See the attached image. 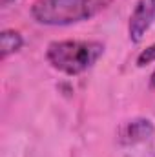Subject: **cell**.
Masks as SVG:
<instances>
[{
  "mask_svg": "<svg viewBox=\"0 0 155 157\" xmlns=\"http://www.w3.org/2000/svg\"><path fill=\"white\" fill-rule=\"evenodd\" d=\"M112 0H35L31 17L42 26H71L93 18Z\"/></svg>",
  "mask_w": 155,
  "mask_h": 157,
  "instance_id": "6da1fadb",
  "label": "cell"
},
{
  "mask_svg": "<svg viewBox=\"0 0 155 157\" xmlns=\"http://www.w3.org/2000/svg\"><path fill=\"white\" fill-rule=\"evenodd\" d=\"M24 46V39L18 31L15 29H4L0 33V57L7 59L9 55L20 51V48Z\"/></svg>",
  "mask_w": 155,
  "mask_h": 157,
  "instance_id": "5b68a950",
  "label": "cell"
},
{
  "mask_svg": "<svg viewBox=\"0 0 155 157\" xmlns=\"http://www.w3.org/2000/svg\"><path fill=\"white\" fill-rule=\"evenodd\" d=\"M152 62H155V44L148 46L146 49H142L139 53V57H137V66L139 68H144V66H148Z\"/></svg>",
  "mask_w": 155,
  "mask_h": 157,
  "instance_id": "8992f818",
  "label": "cell"
},
{
  "mask_svg": "<svg viewBox=\"0 0 155 157\" xmlns=\"http://www.w3.org/2000/svg\"><path fill=\"white\" fill-rule=\"evenodd\" d=\"M150 86H152V88L155 90V71L152 73V77H150Z\"/></svg>",
  "mask_w": 155,
  "mask_h": 157,
  "instance_id": "52a82bcc",
  "label": "cell"
},
{
  "mask_svg": "<svg viewBox=\"0 0 155 157\" xmlns=\"http://www.w3.org/2000/svg\"><path fill=\"white\" fill-rule=\"evenodd\" d=\"M155 133V128L152 121L148 119H133L130 122H126L120 130V141L124 144H137V143H144L148 141Z\"/></svg>",
  "mask_w": 155,
  "mask_h": 157,
  "instance_id": "277c9868",
  "label": "cell"
},
{
  "mask_svg": "<svg viewBox=\"0 0 155 157\" xmlns=\"http://www.w3.org/2000/svg\"><path fill=\"white\" fill-rule=\"evenodd\" d=\"M104 53V44L95 40H57L46 49V59L53 70L64 75L88 71Z\"/></svg>",
  "mask_w": 155,
  "mask_h": 157,
  "instance_id": "7a4b0ae2",
  "label": "cell"
},
{
  "mask_svg": "<svg viewBox=\"0 0 155 157\" xmlns=\"http://www.w3.org/2000/svg\"><path fill=\"white\" fill-rule=\"evenodd\" d=\"M155 20V0H139L130 15L128 35L133 44H139Z\"/></svg>",
  "mask_w": 155,
  "mask_h": 157,
  "instance_id": "3957f363",
  "label": "cell"
}]
</instances>
